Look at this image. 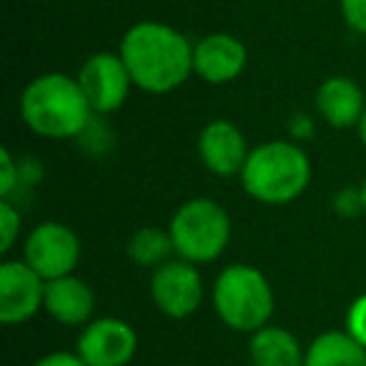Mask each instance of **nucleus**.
<instances>
[{
	"label": "nucleus",
	"mask_w": 366,
	"mask_h": 366,
	"mask_svg": "<svg viewBox=\"0 0 366 366\" xmlns=\"http://www.w3.org/2000/svg\"><path fill=\"white\" fill-rule=\"evenodd\" d=\"M133 86L151 96L181 88L194 76V43L181 31L158 21H141L126 31L121 41Z\"/></svg>",
	"instance_id": "nucleus-1"
},
{
	"label": "nucleus",
	"mask_w": 366,
	"mask_h": 366,
	"mask_svg": "<svg viewBox=\"0 0 366 366\" xmlns=\"http://www.w3.org/2000/svg\"><path fill=\"white\" fill-rule=\"evenodd\" d=\"M93 108L83 96L78 78L66 73H43L21 93V118L36 136L63 141L88 128Z\"/></svg>",
	"instance_id": "nucleus-2"
},
{
	"label": "nucleus",
	"mask_w": 366,
	"mask_h": 366,
	"mask_svg": "<svg viewBox=\"0 0 366 366\" xmlns=\"http://www.w3.org/2000/svg\"><path fill=\"white\" fill-rule=\"evenodd\" d=\"M311 183L309 153L291 141H266L251 148L241 171V186L254 201L286 206L296 201Z\"/></svg>",
	"instance_id": "nucleus-3"
},
{
	"label": "nucleus",
	"mask_w": 366,
	"mask_h": 366,
	"mask_svg": "<svg viewBox=\"0 0 366 366\" xmlns=\"http://www.w3.org/2000/svg\"><path fill=\"white\" fill-rule=\"evenodd\" d=\"M211 301L229 329L254 334L274 316V289L256 266H226L214 281Z\"/></svg>",
	"instance_id": "nucleus-4"
},
{
	"label": "nucleus",
	"mask_w": 366,
	"mask_h": 366,
	"mask_svg": "<svg viewBox=\"0 0 366 366\" xmlns=\"http://www.w3.org/2000/svg\"><path fill=\"white\" fill-rule=\"evenodd\" d=\"M176 256L189 264H211L226 251L231 241V219L214 199H191L178 206L168 224Z\"/></svg>",
	"instance_id": "nucleus-5"
},
{
	"label": "nucleus",
	"mask_w": 366,
	"mask_h": 366,
	"mask_svg": "<svg viewBox=\"0 0 366 366\" xmlns=\"http://www.w3.org/2000/svg\"><path fill=\"white\" fill-rule=\"evenodd\" d=\"M23 261L46 281L71 276L81 261V239L71 226L46 221L26 236Z\"/></svg>",
	"instance_id": "nucleus-6"
},
{
	"label": "nucleus",
	"mask_w": 366,
	"mask_h": 366,
	"mask_svg": "<svg viewBox=\"0 0 366 366\" xmlns=\"http://www.w3.org/2000/svg\"><path fill=\"white\" fill-rule=\"evenodd\" d=\"M151 299L161 314L168 319H186L196 314L204 301V279L196 264L183 259H171L153 269Z\"/></svg>",
	"instance_id": "nucleus-7"
},
{
	"label": "nucleus",
	"mask_w": 366,
	"mask_h": 366,
	"mask_svg": "<svg viewBox=\"0 0 366 366\" xmlns=\"http://www.w3.org/2000/svg\"><path fill=\"white\" fill-rule=\"evenodd\" d=\"M83 96L88 98V106L93 113H113L126 103L128 93L133 88V78L128 73L126 61L121 53L101 51L86 58V63L78 71Z\"/></svg>",
	"instance_id": "nucleus-8"
},
{
	"label": "nucleus",
	"mask_w": 366,
	"mask_h": 366,
	"mask_svg": "<svg viewBox=\"0 0 366 366\" xmlns=\"http://www.w3.org/2000/svg\"><path fill=\"white\" fill-rule=\"evenodd\" d=\"M76 351L88 366H128L138 351V334L128 321L101 316L83 326Z\"/></svg>",
	"instance_id": "nucleus-9"
},
{
	"label": "nucleus",
	"mask_w": 366,
	"mask_h": 366,
	"mask_svg": "<svg viewBox=\"0 0 366 366\" xmlns=\"http://www.w3.org/2000/svg\"><path fill=\"white\" fill-rule=\"evenodd\" d=\"M46 301V279L26 261L8 259L0 264V321L6 326L26 324Z\"/></svg>",
	"instance_id": "nucleus-10"
},
{
	"label": "nucleus",
	"mask_w": 366,
	"mask_h": 366,
	"mask_svg": "<svg viewBox=\"0 0 366 366\" xmlns=\"http://www.w3.org/2000/svg\"><path fill=\"white\" fill-rule=\"evenodd\" d=\"M249 63L246 46L231 33H209L194 43V76L209 86L234 83Z\"/></svg>",
	"instance_id": "nucleus-11"
},
{
	"label": "nucleus",
	"mask_w": 366,
	"mask_h": 366,
	"mask_svg": "<svg viewBox=\"0 0 366 366\" xmlns=\"http://www.w3.org/2000/svg\"><path fill=\"white\" fill-rule=\"evenodd\" d=\"M249 146L241 128L229 118H216L204 126L199 133V156L201 163L209 168L214 176L231 178L241 176L249 158Z\"/></svg>",
	"instance_id": "nucleus-12"
},
{
	"label": "nucleus",
	"mask_w": 366,
	"mask_h": 366,
	"mask_svg": "<svg viewBox=\"0 0 366 366\" xmlns=\"http://www.w3.org/2000/svg\"><path fill=\"white\" fill-rule=\"evenodd\" d=\"M43 309L53 321L63 326L91 324L93 311H96V294L78 276H61V279L46 281Z\"/></svg>",
	"instance_id": "nucleus-13"
},
{
	"label": "nucleus",
	"mask_w": 366,
	"mask_h": 366,
	"mask_svg": "<svg viewBox=\"0 0 366 366\" xmlns=\"http://www.w3.org/2000/svg\"><path fill=\"white\" fill-rule=\"evenodd\" d=\"M316 111L331 128H356L364 116L366 96L349 76H329L316 88Z\"/></svg>",
	"instance_id": "nucleus-14"
},
{
	"label": "nucleus",
	"mask_w": 366,
	"mask_h": 366,
	"mask_svg": "<svg viewBox=\"0 0 366 366\" xmlns=\"http://www.w3.org/2000/svg\"><path fill=\"white\" fill-rule=\"evenodd\" d=\"M249 356L254 366H304L306 349L291 331L266 324L251 334Z\"/></svg>",
	"instance_id": "nucleus-15"
},
{
	"label": "nucleus",
	"mask_w": 366,
	"mask_h": 366,
	"mask_svg": "<svg viewBox=\"0 0 366 366\" xmlns=\"http://www.w3.org/2000/svg\"><path fill=\"white\" fill-rule=\"evenodd\" d=\"M304 366H366V346L349 331H324L306 346Z\"/></svg>",
	"instance_id": "nucleus-16"
},
{
	"label": "nucleus",
	"mask_w": 366,
	"mask_h": 366,
	"mask_svg": "<svg viewBox=\"0 0 366 366\" xmlns=\"http://www.w3.org/2000/svg\"><path fill=\"white\" fill-rule=\"evenodd\" d=\"M173 254H176V249H173V239L168 229L143 226L128 241V259L143 269H158L161 264L171 261Z\"/></svg>",
	"instance_id": "nucleus-17"
},
{
	"label": "nucleus",
	"mask_w": 366,
	"mask_h": 366,
	"mask_svg": "<svg viewBox=\"0 0 366 366\" xmlns=\"http://www.w3.org/2000/svg\"><path fill=\"white\" fill-rule=\"evenodd\" d=\"M21 211L13 206L11 199L0 201V254L6 256L8 251L16 246L18 236H21Z\"/></svg>",
	"instance_id": "nucleus-18"
},
{
	"label": "nucleus",
	"mask_w": 366,
	"mask_h": 366,
	"mask_svg": "<svg viewBox=\"0 0 366 366\" xmlns=\"http://www.w3.org/2000/svg\"><path fill=\"white\" fill-rule=\"evenodd\" d=\"M23 181V168L21 163L13 158V153L6 146L0 148V196L11 199V194L18 189V183Z\"/></svg>",
	"instance_id": "nucleus-19"
},
{
	"label": "nucleus",
	"mask_w": 366,
	"mask_h": 366,
	"mask_svg": "<svg viewBox=\"0 0 366 366\" xmlns=\"http://www.w3.org/2000/svg\"><path fill=\"white\" fill-rule=\"evenodd\" d=\"M346 331H349L361 346H366V294L356 296V299L351 301L349 311H346Z\"/></svg>",
	"instance_id": "nucleus-20"
},
{
	"label": "nucleus",
	"mask_w": 366,
	"mask_h": 366,
	"mask_svg": "<svg viewBox=\"0 0 366 366\" xmlns=\"http://www.w3.org/2000/svg\"><path fill=\"white\" fill-rule=\"evenodd\" d=\"M339 6L346 26L366 36V0H341Z\"/></svg>",
	"instance_id": "nucleus-21"
},
{
	"label": "nucleus",
	"mask_w": 366,
	"mask_h": 366,
	"mask_svg": "<svg viewBox=\"0 0 366 366\" xmlns=\"http://www.w3.org/2000/svg\"><path fill=\"white\" fill-rule=\"evenodd\" d=\"M334 206L341 216H356L364 211V201H361V189L354 191V189H346L341 194H336L334 199Z\"/></svg>",
	"instance_id": "nucleus-22"
},
{
	"label": "nucleus",
	"mask_w": 366,
	"mask_h": 366,
	"mask_svg": "<svg viewBox=\"0 0 366 366\" xmlns=\"http://www.w3.org/2000/svg\"><path fill=\"white\" fill-rule=\"evenodd\" d=\"M33 366H88L78 351H53L36 361Z\"/></svg>",
	"instance_id": "nucleus-23"
},
{
	"label": "nucleus",
	"mask_w": 366,
	"mask_h": 366,
	"mask_svg": "<svg viewBox=\"0 0 366 366\" xmlns=\"http://www.w3.org/2000/svg\"><path fill=\"white\" fill-rule=\"evenodd\" d=\"M291 133H294L296 138H309L311 133H314V123H311V118L296 116L294 118V126H291Z\"/></svg>",
	"instance_id": "nucleus-24"
},
{
	"label": "nucleus",
	"mask_w": 366,
	"mask_h": 366,
	"mask_svg": "<svg viewBox=\"0 0 366 366\" xmlns=\"http://www.w3.org/2000/svg\"><path fill=\"white\" fill-rule=\"evenodd\" d=\"M356 131H359V138H361V143H364V146H366V108H364V116H361L359 126H356Z\"/></svg>",
	"instance_id": "nucleus-25"
},
{
	"label": "nucleus",
	"mask_w": 366,
	"mask_h": 366,
	"mask_svg": "<svg viewBox=\"0 0 366 366\" xmlns=\"http://www.w3.org/2000/svg\"><path fill=\"white\" fill-rule=\"evenodd\" d=\"M361 201H364V214H366V178L361 183Z\"/></svg>",
	"instance_id": "nucleus-26"
},
{
	"label": "nucleus",
	"mask_w": 366,
	"mask_h": 366,
	"mask_svg": "<svg viewBox=\"0 0 366 366\" xmlns=\"http://www.w3.org/2000/svg\"><path fill=\"white\" fill-rule=\"evenodd\" d=\"M249 366H254V364H249Z\"/></svg>",
	"instance_id": "nucleus-27"
}]
</instances>
